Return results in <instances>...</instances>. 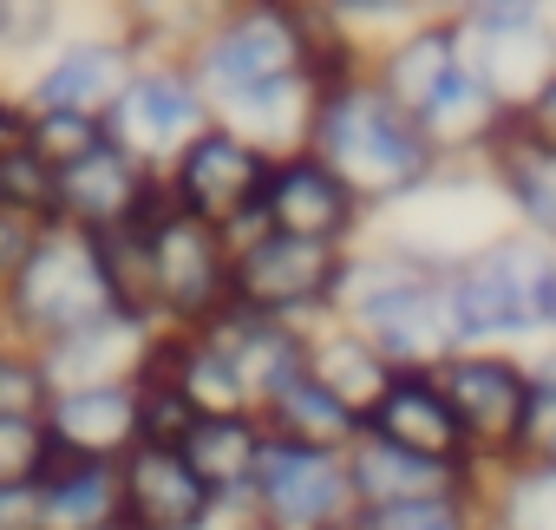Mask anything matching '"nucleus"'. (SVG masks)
I'll return each instance as SVG.
<instances>
[{
  "label": "nucleus",
  "mask_w": 556,
  "mask_h": 530,
  "mask_svg": "<svg viewBox=\"0 0 556 530\" xmlns=\"http://www.w3.org/2000/svg\"><path fill=\"white\" fill-rule=\"evenodd\" d=\"M308 53H315V8L289 0H229L210 8L203 40L190 47V73L216 112V125L242 131L268 157H289L308 144Z\"/></svg>",
  "instance_id": "obj_1"
},
{
  "label": "nucleus",
  "mask_w": 556,
  "mask_h": 530,
  "mask_svg": "<svg viewBox=\"0 0 556 530\" xmlns=\"http://www.w3.org/2000/svg\"><path fill=\"white\" fill-rule=\"evenodd\" d=\"M374 216H393L406 210L419 190H432V177L445 171V157L432 151V138L374 86V79H354V86H334V92H315V112H308V144Z\"/></svg>",
  "instance_id": "obj_2"
},
{
  "label": "nucleus",
  "mask_w": 556,
  "mask_h": 530,
  "mask_svg": "<svg viewBox=\"0 0 556 530\" xmlns=\"http://www.w3.org/2000/svg\"><path fill=\"white\" fill-rule=\"evenodd\" d=\"M549 282H556V249L510 229V223L439 276L458 341L465 348H510V354L543 341Z\"/></svg>",
  "instance_id": "obj_3"
},
{
  "label": "nucleus",
  "mask_w": 556,
  "mask_h": 530,
  "mask_svg": "<svg viewBox=\"0 0 556 530\" xmlns=\"http://www.w3.org/2000/svg\"><path fill=\"white\" fill-rule=\"evenodd\" d=\"M99 321H118L105 269H99V242L53 223L40 236V249L21 262V276L0 289V341H21V348L47 354V348L73 341Z\"/></svg>",
  "instance_id": "obj_4"
},
{
  "label": "nucleus",
  "mask_w": 556,
  "mask_h": 530,
  "mask_svg": "<svg viewBox=\"0 0 556 530\" xmlns=\"http://www.w3.org/2000/svg\"><path fill=\"white\" fill-rule=\"evenodd\" d=\"M268 171H275V157H268L262 144H249V138L229 131V125H210V131L190 138V151L164 171V190H170V203H177L184 216L223 229V242H229V255H236V249H249V242L268 236V223H262Z\"/></svg>",
  "instance_id": "obj_5"
},
{
  "label": "nucleus",
  "mask_w": 556,
  "mask_h": 530,
  "mask_svg": "<svg viewBox=\"0 0 556 530\" xmlns=\"http://www.w3.org/2000/svg\"><path fill=\"white\" fill-rule=\"evenodd\" d=\"M458 432H465V452H471V471L478 478H497L517 465V439H523V413H530V374H523V354L510 348H458L452 361L432 367Z\"/></svg>",
  "instance_id": "obj_6"
},
{
  "label": "nucleus",
  "mask_w": 556,
  "mask_h": 530,
  "mask_svg": "<svg viewBox=\"0 0 556 530\" xmlns=\"http://www.w3.org/2000/svg\"><path fill=\"white\" fill-rule=\"evenodd\" d=\"M334 276H341V249L295 242V236H262V242L236 249V262H229V308L315 335V328H328Z\"/></svg>",
  "instance_id": "obj_7"
},
{
  "label": "nucleus",
  "mask_w": 556,
  "mask_h": 530,
  "mask_svg": "<svg viewBox=\"0 0 556 530\" xmlns=\"http://www.w3.org/2000/svg\"><path fill=\"white\" fill-rule=\"evenodd\" d=\"M465 66L517 112L556 66V14L536 0H465L452 8Z\"/></svg>",
  "instance_id": "obj_8"
},
{
  "label": "nucleus",
  "mask_w": 556,
  "mask_h": 530,
  "mask_svg": "<svg viewBox=\"0 0 556 530\" xmlns=\"http://www.w3.org/2000/svg\"><path fill=\"white\" fill-rule=\"evenodd\" d=\"M151 249V282H157V328H184L203 335L223 308H229V242L223 229L170 210L144 229Z\"/></svg>",
  "instance_id": "obj_9"
},
{
  "label": "nucleus",
  "mask_w": 556,
  "mask_h": 530,
  "mask_svg": "<svg viewBox=\"0 0 556 530\" xmlns=\"http://www.w3.org/2000/svg\"><path fill=\"white\" fill-rule=\"evenodd\" d=\"M210 125H216V112H210L197 73L184 60H157V66H138V79L125 86L118 112L105 118V138L125 157H138L144 171L164 177L190 151V138H203Z\"/></svg>",
  "instance_id": "obj_10"
},
{
  "label": "nucleus",
  "mask_w": 556,
  "mask_h": 530,
  "mask_svg": "<svg viewBox=\"0 0 556 530\" xmlns=\"http://www.w3.org/2000/svg\"><path fill=\"white\" fill-rule=\"evenodd\" d=\"M170 190L157 171H144L138 157H125L112 138L99 151H86L79 164L60 171V223L79 236H118V229H151L157 216H170Z\"/></svg>",
  "instance_id": "obj_11"
},
{
  "label": "nucleus",
  "mask_w": 556,
  "mask_h": 530,
  "mask_svg": "<svg viewBox=\"0 0 556 530\" xmlns=\"http://www.w3.org/2000/svg\"><path fill=\"white\" fill-rule=\"evenodd\" d=\"M262 223L268 236H295V242H321V249H354L374 223V210L315 157V151H289L275 157L268 190H262Z\"/></svg>",
  "instance_id": "obj_12"
},
{
  "label": "nucleus",
  "mask_w": 556,
  "mask_h": 530,
  "mask_svg": "<svg viewBox=\"0 0 556 530\" xmlns=\"http://www.w3.org/2000/svg\"><path fill=\"white\" fill-rule=\"evenodd\" d=\"M138 79V53L118 40V34H66L27 79H21V99L27 112H73V118H112L125 86Z\"/></svg>",
  "instance_id": "obj_13"
},
{
  "label": "nucleus",
  "mask_w": 556,
  "mask_h": 530,
  "mask_svg": "<svg viewBox=\"0 0 556 530\" xmlns=\"http://www.w3.org/2000/svg\"><path fill=\"white\" fill-rule=\"evenodd\" d=\"M249 504L262 510L268 530H334L354 517V491H348V465L334 452H308V445H282L268 439Z\"/></svg>",
  "instance_id": "obj_14"
},
{
  "label": "nucleus",
  "mask_w": 556,
  "mask_h": 530,
  "mask_svg": "<svg viewBox=\"0 0 556 530\" xmlns=\"http://www.w3.org/2000/svg\"><path fill=\"white\" fill-rule=\"evenodd\" d=\"M118 504H125L118 530H203L216 510V497L203 491V478L184 465L177 445H131L118 458Z\"/></svg>",
  "instance_id": "obj_15"
},
{
  "label": "nucleus",
  "mask_w": 556,
  "mask_h": 530,
  "mask_svg": "<svg viewBox=\"0 0 556 530\" xmlns=\"http://www.w3.org/2000/svg\"><path fill=\"white\" fill-rule=\"evenodd\" d=\"M348 465V491H354V510H393V504H419V497H452V491H484V478L471 465H445V458H419V452H400L387 439H354L341 452Z\"/></svg>",
  "instance_id": "obj_16"
},
{
  "label": "nucleus",
  "mask_w": 556,
  "mask_h": 530,
  "mask_svg": "<svg viewBox=\"0 0 556 530\" xmlns=\"http://www.w3.org/2000/svg\"><path fill=\"white\" fill-rule=\"evenodd\" d=\"M478 171H484L491 197L504 203L510 229H523V236H536V242L556 249V151L536 144V138L517 125V112H510V125L491 138V151L478 157Z\"/></svg>",
  "instance_id": "obj_17"
},
{
  "label": "nucleus",
  "mask_w": 556,
  "mask_h": 530,
  "mask_svg": "<svg viewBox=\"0 0 556 530\" xmlns=\"http://www.w3.org/2000/svg\"><path fill=\"white\" fill-rule=\"evenodd\" d=\"M465 66L458 53V27H452V8H432L419 27H406L400 40H387L374 53V86L419 125V112L439 99V86Z\"/></svg>",
  "instance_id": "obj_18"
},
{
  "label": "nucleus",
  "mask_w": 556,
  "mask_h": 530,
  "mask_svg": "<svg viewBox=\"0 0 556 530\" xmlns=\"http://www.w3.org/2000/svg\"><path fill=\"white\" fill-rule=\"evenodd\" d=\"M47 432L73 458H105L118 465L138 445V387L131 380H99V387H60L47 406Z\"/></svg>",
  "instance_id": "obj_19"
},
{
  "label": "nucleus",
  "mask_w": 556,
  "mask_h": 530,
  "mask_svg": "<svg viewBox=\"0 0 556 530\" xmlns=\"http://www.w3.org/2000/svg\"><path fill=\"white\" fill-rule=\"evenodd\" d=\"M361 432H367V439H387V445H400V452H419V458L471 465L465 432H458V419H452V406H445V393H439L432 374H393Z\"/></svg>",
  "instance_id": "obj_20"
},
{
  "label": "nucleus",
  "mask_w": 556,
  "mask_h": 530,
  "mask_svg": "<svg viewBox=\"0 0 556 530\" xmlns=\"http://www.w3.org/2000/svg\"><path fill=\"white\" fill-rule=\"evenodd\" d=\"M203 341L236 367V380L249 387V400L262 406L268 393H282L289 380L308 374V335L302 328H282V321H262V315H242V308H223Z\"/></svg>",
  "instance_id": "obj_21"
},
{
  "label": "nucleus",
  "mask_w": 556,
  "mask_h": 530,
  "mask_svg": "<svg viewBox=\"0 0 556 530\" xmlns=\"http://www.w3.org/2000/svg\"><path fill=\"white\" fill-rule=\"evenodd\" d=\"M118 523H125L118 465L60 452L53 471L40 478V530H118Z\"/></svg>",
  "instance_id": "obj_22"
},
{
  "label": "nucleus",
  "mask_w": 556,
  "mask_h": 530,
  "mask_svg": "<svg viewBox=\"0 0 556 530\" xmlns=\"http://www.w3.org/2000/svg\"><path fill=\"white\" fill-rule=\"evenodd\" d=\"M255 419H262V432L268 439H282V445H308V452H348L354 439H361V419L315 380V374H302V380H289L282 393H268L262 406H255Z\"/></svg>",
  "instance_id": "obj_23"
},
{
  "label": "nucleus",
  "mask_w": 556,
  "mask_h": 530,
  "mask_svg": "<svg viewBox=\"0 0 556 530\" xmlns=\"http://www.w3.org/2000/svg\"><path fill=\"white\" fill-rule=\"evenodd\" d=\"M262 445H268L262 419H255V413H229V419H197L177 452H184V465L203 478L210 497H249L255 465H262Z\"/></svg>",
  "instance_id": "obj_24"
},
{
  "label": "nucleus",
  "mask_w": 556,
  "mask_h": 530,
  "mask_svg": "<svg viewBox=\"0 0 556 530\" xmlns=\"http://www.w3.org/2000/svg\"><path fill=\"white\" fill-rule=\"evenodd\" d=\"M308 374H315L361 426H367V413L380 406V393H387V380H393V367H387L361 335H348V328H334V321L308 335Z\"/></svg>",
  "instance_id": "obj_25"
},
{
  "label": "nucleus",
  "mask_w": 556,
  "mask_h": 530,
  "mask_svg": "<svg viewBox=\"0 0 556 530\" xmlns=\"http://www.w3.org/2000/svg\"><path fill=\"white\" fill-rule=\"evenodd\" d=\"M144 335L151 328H131V321H99L60 348H47V374H53V393L60 387H99V380H131L138 374V354H144Z\"/></svg>",
  "instance_id": "obj_26"
},
{
  "label": "nucleus",
  "mask_w": 556,
  "mask_h": 530,
  "mask_svg": "<svg viewBox=\"0 0 556 530\" xmlns=\"http://www.w3.org/2000/svg\"><path fill=\"white\" fill-rule=\"evenodd\" d=\"M99 242V269H105V289H112V315L131 321V328H157V282H151V249L138 229H118V236H92Z\"/></svg>",
  "instance_id": "obj_27"
},
{
  "label": "nucleus",
  "mask_w": 556,
  "mask_h": 530,
  "mask_svg": "<svg viewBox=\"0 0 556 530\" xmlns=\"http://www.w3.org/2000/svg\"><path fill=\"white\" fill-rule=\"evenodd\" d=\"M484 530H556V471L510 465L484 478Z\"/></svg>",
  "instance_id": "obj_28"
},
{
  "label": "nucleus",
  "mask_w": 556,
  "mask_h": 530,
  "mask_svg": "<svg viewBox=\"0 0 556 530\" xmlns=\"http://www.w3.org/2000/svg\"><path fill=\"white\" fill-rule=\"evenodd\" d=\"M66 40V8L53 0H0V73H34L53 47ZM14 79V92H21Z\"/></svg>",
  "instance_id": "obj_29"
},
{
  "label": "nucleus",
  "mask_w": 556,
  "mask_h": 530,
  "mask_svg": "<svg viewBox=\"0 0 556 530\" xmlns=\"http://www.w3.org/2000/svg\"><path fill=\"white\" fill-rule=\"evenodd\" d=\"M354 530H484V491L419 497L393 510H354Z\"/></svg>",
  "instance_id": "obj_30"
},
{
  "label": "nucleus",
  "mask_w": 556,
  "mask_h": 530,
  "mask_svg": "<svg viewBox=\"0 0 556 530\" xmlns=\"http://www.w3.org/2000/svg\"><path fill=\"white\" fill-rule=\"evenodd\" d=\"M0 210L60 223V171L40 151H0Z\"/></svg>",
  "instance_id": "obj_31"
},
{
  "label": "nucleus",
  "mask_w": 556,
  "mask_h": 530,
  "mask_svg": "<svg viewBox=\"0 0 556 530\" xmlns=\"http://www.w3.org/2000/svg\"><path fill=\"white\" fill-rule=\"evenodd\" d=\"M53 406V374L34 348L0 341V419H47Z\"/></svg>",
  "instance_id": "obj_32"
},
{
  "label": "nucleus",
  "mask_w": 556,
  "mask_h": 530,
  "mask_svg": "<svg viewBox=\"0 0 556 530\" xmlns=\"http://www.w3.org/2000/svg\"><path fill=\"white\" fill-rule=\"evenodd\" d=\"M60 445L47 432V419H0V484H34L53 471Z\"/></svg>",
  "instance_id": "obj_33"
},
{
  "label": "nucleus",
  "mask_w": 556,
  "mask_h": 530,
  "mask_svg": "<svg viewBox=\"0 0 556 530\" xmlns=\"http://www.w3.org/2000/svg\"><path fill=\"white\" fill-rule=\"evenodd\" d=\"M99 144H105V125H99V118H73V112H40V118H34V151H40L53 171L79 164V157L99 151Z\"/></svg>",
  "instance_id": "obj_34"
},
{
  "label": "nucleus",
  "mask_w": 556,
  "mask_h": 530,
  "mask_svg": "<svg viewBox=\"0 0 556 530\" xmlns=\"http://www.w3.org/2000/svg\"><path fill=\"white\" fill-rule=\"evenodd\" d=\"M517 465L556 471V387H536V393H530V413H523V439H517Z\"/></svg>",
  "instance_id": "obj_35"
},
{
  "label": "nucleus",
  "mask_w": 556,
  "mask_h": 530,
  "mask_svg": "<svg viewBox=\"0 0 556 530\" xmlns=\"http://www.w3.org/2000/svg\"><path fill=\"white\" fill-rule=\"evenodd\" d=\"M47 229H53V223H34V216H8V210H0V289L21 276V262L40 249Z\"/></svg>",
  "instance_id": "obj_36"
},
{
  "label": "nucleus",
  "mask_w": 556,
  "mask_h": 530,
  "mask_svg": "<svg viewBox=\"0 0 556 530\" xmlns=\"http://www.w3.org/2000/svg\"><path fill=\"white\" fill-rule=\"evenodd\" d=\"M517 125H523L536 144H549V151H556V66H549V79L517 105Z\"/></svg>",
  "instance_id": "obj_37"
},
{
  "label": "nucleus",
  "mask_w": 556,
  "mask_h": 530,
  "mask_svg": "<svg viewBox=\"0 0 556 530\" xmlns=\"http://www.w3.org/2000/svg\"><path fill=\"white\" fill-rule=\"evenodd\" d=\"M0 530H40V491L34 484H0Z\"/></svg>",
  "instance_id": "obj_38"
},
{
  "label": "nucleus",
  "mask_w": 556,
  "mask_h": 530,
  "mask_svg": "<svg viewBox=\"0 0 556 530\" xmlns=\"http://www.w3.org/2000/svg\"><path fill=\"white\" fill-rule=\"evenodd\" d=\"M523 374H530V387H556V341L549 335L536 348H523Z\"/></svg>",
  "instance_id": "obj_39"
},
{
  "label": "nucleus",
  "mask_w": 556,
  "mask_h": 530,
  "mask_svg": "<svg viewBox=\"0 0 556 530\" xmlns=\"http://www.w3.org/2000/svg\"><path fill=\"white\" fill-rule=\"evenodd\" d=\"M543 335L556 341V282H549V308H543Z\"/></svg>",
  "instance_id": "obj_40"
}]
</instances>
